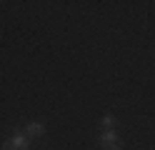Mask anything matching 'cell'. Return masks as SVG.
Returning a JSON list of instances; mask_svg holds the SVG:
<instances>
[{
	"instance_id": "6da1fadb",
	"label": "cell",
	"mask_w": 155,
	"mask_h": 150,
	"mask_svg": "<svg viewBox=\"0 0 155 150\" xmlns=\"http://www.w3.org/2000/svg\"><path fill=\"white\" fill-rule=\"evenodd\" d=\"M10 143L15 145V150H25V148H28V135H25V133H15V135L10 138Z\"/></svg>"
},
{
	"instance_id": "7a4b0ae2",
	"label": "cell",
	"mask_w": 155,
	"mask_h": 150,
	"mask_svg": "<svg viewBox=\"0 0 155 150\" xmlns=\"http://www.w3.org/2000/svg\"><path fill=\"white\" fill-rule=\"evenodd\" d=\"M40 133H43V125L40 123H30V125L25 128V135L28 138H35V135H40Z\"/></svg>"
},
{
	"instance_id": "3957f363",
	"label": "cell",
	"mask_w": 155,
	"mask_h": 150,
	"mask_svg": "<svg viewBox=\"0 0 155 150\" xmlns=\"http://www.w3.org/2000/svg\"><path fill=\"white\" fill-rule=\"evenodd\" d=\"M113 140H118V133L110 128V130H105V133H103V145L105 143H113Z\"/></svg>"
},
{
	"instance_id": "277c9868",
	"label": "cell",
	"mask_w": 155,
	"mask_h": 150,
	"mask_svg": "<svg viewBox=\"0 0 155 150\" xmlns=\"http://www.w3.org/2000/svg\"><path fill=\"white\" fill-rule=\"evenodd\" d=\"M113 123H115V118H113V115H105V118H103V128H105V130H110Z\"/></svg>"
},
{
	"instance_id": "5b68a950",
	"label": "cell",
	"mask_w": 155,
	"mask_h": 150,
	"mask_svg": "<svg viewBox=\"0 0 155 150\" xmlns=\"http://www.w3.org/2000/svg\"><path fill=\"white\" fill-rule=\"evenodd\" d=\"M105 150H120V140H113V143H105Z\"/></svg>"
}]
</instances>
